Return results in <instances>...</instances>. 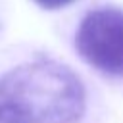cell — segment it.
Returning a JSON list of instances; mask_svg holds the SVG:
<instances>
[{
    "label": "cell",
    "mask_w": 123,
    "mask_h": 123,
    "mask_svg": "<svg viewBox=\"0 0 123 123\" xmlns=\"http://www.w3.org/2000/svg\"><path fill=\"white\" fill-rule=\"evenodd\" d=\"M85 106L81 79L56 60L37 58L0 75V123H77Z\"/></svg>",
    "instance_id": "obj_1"
},
{
    "label": "cell",
    "mask_w": 123,
    "mask_h": 123,
    "mask_svg": "<svg viewBox=\"0 0 123 123\" xmlns=\"http://www.w3.org/2000/svg\"><path fill=\"white\" fill-rule=\"evenodd\" d=\"M75 48L100 73L123 77V12L110 6L88 12L77 29Z\"/></svg>",
    "instance_id": "obj_2"
},
{
    "label": "cell",
    "mask_w": 123,
    "mask_h": 123,
    "mask_svg": "<svg viewBox=\"0 0 123 123\" xmlns=\"http://www.w3.org/2000/svg\"><path fill=\"white\" fill-rule=\"evenodd\" d=\"M40 8H46V10H58V8H63V6H69L73 4L75 0H35Z\"/></svg>",
    "instance_id": "obj_3"
}]
</instances>
